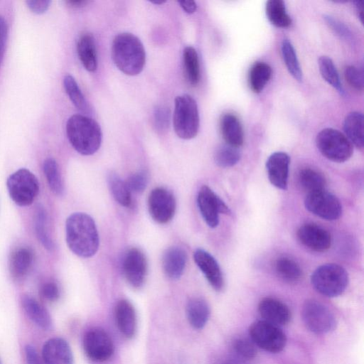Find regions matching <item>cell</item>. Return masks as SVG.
Masks as SVG:
<instances>
[{
  "instance_id": "obj_1",
  "label": "cell",
  "mask_w": 364,
  "mask_h": 364,
  "mask_svg": "<svg viewBox=\"0 0 364 364\" xmlns=\"http://www.w3.org/2000/svg\"><path fill=\"white\" fill-rule=\"evenodd\" d=\"M66 242L70 250L81 257L94 255L99 247V235L93 219L86 213H75L65 223Z\"/></svg>"
},
{
  "instance_id": "obj_2",
  "label": "cell",
  "mask_w": 364,
  "mask_h": 364,
  "mask_svg": "<svg viewBox=\"0 0 364 364\" xmlns=\"http://www.w3.org/2000/svg\"><path fill=\"white\" fill-rule=\"evenodd\" d=\"M112 58L118 69L130 76L139 74L146 62L141 41L130 33H119L114 37L112 44Z\"/></svg>"
},
{
  "instance_id": "obj_3",
  "label": "cell",
  "mask_w": 364,
  "mask_h": 364,
  "mask_svg": "<svg viewBox=\"0 0 364 364\" xmlns=\"http://www.w3.org/2000/svg\"><path fill=\"white\" fill-rule=\"evenodd\" d=\"M66 134L72 146L82 155H92L100 148L102 131L93 119L82 114H73L66 124Z\"/></svg>"
},
{
  "instance_id": "obj_4",
  "label": "cell",
  "mask_w": 364,
  "mask_h": 364,
  "mask_svg": "<svg viewBox=\"0 0 364 364\" xmlns=\"http://www.w3.org/2000/svg\"><path fill=\"white\" fill-rule=\"evenodd\" d=\"M173 123L179 138L191 139L197 135L200 124L199 112L196 100L189 95L176 97Z\"/></svg>"
},
{
  "instance_id": "obj_5",
  "label": "cell",
  "mask_w": 364,
  "mask_h": 364,
  "mask_svg": "<svg viewBox=\"0 0 364 364\" xmlns=\"http://www.w3.org/2000/svg\"><path fill=\"white\" fill-rule=\"evenodd\" d=\"M311 282L319 294L327 297H336L345 291L349 279L343 267L331 263L318 267L312 274Z\"/></svg>"
},
{
  "instance_id": "obj_6",
  "label": "cell",
  "mask_w": 364,
  "mask_h": 364,
  "mask_svg": "<svg viewBox=\"0 0 364 364\" xmlns=\"http://www.w3.org/2000/svg\"><path fill=\"white\" fill-rule=\"evenodd\" d=\"M316 144L321 153L328 160L342 163L348 160L353 154V144L337 129L325 128L316 136Z\"/></svg>"
},
{
  "instance_id": "obj_7",
  "label": "cell",
  "mask_w": 364,
  "mask_h": 364,
  "mask_svg": "<svg viewBox=\"0 0 364 364\" xmlns=\"http://www.w3.org/2000/svg\"><path fill=\"white\" fill-rule=\"evenodd\" d=\"M6 186L11 198L19 206L32 204L39 192L38 178L26 168H20L11 174Z\"/></svg>"
},
{
  "instance_id": "obj_8",
  "label": "cell",
  "mask_w": 364,
  "mask_h": 364,
  "mask_svg": "<svg viewBox=\"0 0 364 364\" xmlns=\"http://www.w3.org/2000/svg\"><path fill=\"white\" fill-rule=\"evenodd\" d=\"M301 318L306 328L315 334L331 332L337 325L336 318L331 309L315 299H308L304 303Z\"/></svg>"
},
{
  "instance_id": "obj_9",
  "label": "cell",
  "mask_w": 364,
  "mask_h": 364,
  "mask_svg": "<svg viewBox=\"0 0 364 364\" xmlns=\"http://www.w3.org/2000/svg\"><path fill=\"white\" fill-rule=\"evenodd\" d=\"M248 332L255 346L265 351L277 353L286 346L287 336L281 328L264 320L253 322Z\"/></svg>"
},
{
  "instance_id": "obj_10",
  "label": "cell",
  "mask_w": 364,
  "mask_h": 364,
  "mask_svg": "<svg viewBox=\"0 0 364 364\" xmlns=\"http://www.w3.org/2000/svg\"><path fill=\"white\" fill-rule=\"evenodd\" d=\"M83 350L87 358L95 362L108 360L113 355V341L106 331L100 327L89 329L82 339Z\"/></svg>"
},
{
  "instance_id": "obj_11",
  "label": "cell",
  "mask_w": 364,
  "mask_h": 364,
  "mask_svg": "<svg viewBox=\"0 0 364 364\" xmlns=\"http://www.w3.org/2000/svg\"><path fill=\"white\" fill-rule=\"evenodd\" d=\"M304 205L309 212L326 220H337L342 214L340 200L325 190L308 193Z\"/></svg>"
},
{
  "instance_id": "obj_12",
  "label": "cell",
  "mask_w": 364,
  "mask_h": 364,
  "mask_svg": "<svg viewBox=\"0 0 364 364\" xmlns=\"http://www.w3.org/2000/svg\"><path fill=\"white\" fill-rule=\"evenodd\" d=\"M148 207L151 218L156 222L164 224L170 221L174 215L176 199L168 190L161 187L156 188L149 196Z\"/></svg>"
},
{
  "instance_id": "obj_13",
  "label": "cell",
  "mask_w": 364,
  "mask_h": 364,
  "mask_svg": "<svg viewBox=\"0 0 364 364\" xmlns=\"http://www.w3.org/2000/svg\"><path fill=\"white\" fill-rule=\"evenodd\" d=\"M197 203L206 224L213 228L218 225L220 213H230L227 205L207 186L200 188L198 194Z\"/></svg>"
},
{
  "instance_id": "obj_14",
  "label": "cell",
  "mask_w": 364,
  "mask_h": 364,
  "mask_svg": "<svg viewBox=\"0 0 364 364\" xmlns=\"http://www.w3.org/2000/svg\"><path fill=\"white\" fill-rule=\"evenodd\" d=\"M122 271L131 286L134 288L141 287L147 272V262L144 253L134 247L127 250L122 259Z\"/></svg>"
},
{
  "instance_id": "obj_15",
  "label": "cell",
  "mask_w": 364,
  "mask_h": 364,
  "mask_svg": "<svg viewBox=\"0 0 364 364\" xmlns=\"http://www.w3.org/2000/svg\"><path fill=\"white\" fill-rule=\"evenodd\" d=\"M297 237L302 245L316 252H324L331 245L330 233L322 227L313 223L301 226L297 231Z\"/></svg>"
},
{
  "instance_id": "obj_16",
  "label": "cell",
  "mask_w": 364,
  "mask_h": 364,
  "mask_svg": "<svg viewBox=\"0 0 364 364\" xmlns=\"http://www.w3.org/2000/svg\"><path fill=\"white\" fill-rule=\"evenodd\" d=\"M290 158L283 151L272 154L267 160L266 168L271 183L282 190L287 188Z\"/></svg>"
},
{
  "instance_id": "obj_17",
  "label": "cell",
  "mask_w": 364,
  "mask_h": 364,
  "mask_svg": "<svg viewBox=\"0 0 364 364\" xmlns=\"http://www.w3.org/2000/svg\"><path fill=\"white\" fill-rule=\"evenodd\" d=\"M258 311L264 321L279 327L289 323L291 318L289 307L280 300L271 297L259 301Z\"/></svg>"
},
{
  "instance_id": "obj_18",
  "label": "cell",
  "mask_w": 364,
  "mask_h": 364,
  "mask_svg": "<svg viewBox=\"0 0 364 364\" xmlns=\"http://www.w3.org/2000/svg\"><path fill=\"white\" fill-rule=\"evenodd\" d=\"M193 259L210 286L215 291H221L224 287V280L216 259L209 252L201 249L195 251Z\"/></svg>"
},
{
  "instance_id": "obj_19",
  "label": "cell",
  "mask_w": 364,
  "mask_h": 364,
  "mask_svg": "<svg viewBox=\"0 0 364 364\" xmlns=\"http://www.w3.org/2000/svg\"><path fill=\"white\" fill-rule=\"evenodd\" d=\"M45 364H73V355L69 344L61 338L48 340L42 350Z\"/></svg>"
},
{
  "instance_id": "obj_20",
  "label": "cell",
  "mask_w": 364,
  "mask_h": 364,
  "mask_svg": "<svg viewBox=\"0 0 364 364\" xmlns=\"http://www.w3.org/2000/svg\"><path fill=\"white\" fill-rule=\"evenodd\" d=\"M116 325L127 338L134 336L136 331V316L134 306L126 299L118 301L114 307Z\"/></svg>"
},
{
  "instance_id": "obj_21",
  "label": "cell",
  "mask_w": 364,
  "mask_h": 364,
  "mask_svg": "<svg viewBox=\"0 0 364 364\" xmlns=\"http://www.w3.org/2000/svg\"><path fill=\"white\" fill-rule=\"evenodd\" d=\"M187 261L186 251L179 247H171L164 254L162 266L165 274L171 279H178L183 274Z\"/></svg>"
},
{
  "instance_id": "obj_22",
  "label": "cell",
  "mask_w": 364,
  "mask_h": 364,
  "mask_svg": "<svg viewBox=\"0 0 364 364\" xmlns=\"http://www.w3.org/2000/svg\"><path fill=\"white\" fill-rule=\"evenodd\" d=\"M220 127L226 144L239 147L244 142V132L240 119L233 114L226 113L220 119Z\"/></svg>"
},
{
  "instance_id": "obj_23",
  "label": "cell",
  "mask_w": 364,
  "mask_h": 364,
  "mask_svg": "<svg viewBox=\"0 0 364 364\" xmlns=\"http://www.w3.org/2000/svg\"><path fill=\"white\" fill-rule=\"evenodd\" d=\"M77 53L84 68L89 72L97 68V50L95 38L90 33H82L77 43Z\"/></svg>"
},
{
  "instance_id": "obj_24",
  "label": "cell",
  "mask_w": 364,
  "mask_h": 364,
  "mask_svg": "<svg viewBox=\"0 0 364 364\" xmlns=\"http://www.w3.org/2000/svg\"><path fill=\"white\" fill-rule=\"evenodd\" d=\"M23 308L30 318L38 326L43 330L51 328L53 323L50 315L46 309L30 295L22 297Z\"/></svg>"
},
{
  "instance_id": "obj_25",
  "label": "cell",
  "mask_w": 364,
  "mask_h": 364,
  "mask_svg": "<svg viewBox=\"0 0 364 364\" xmlns=\"http://www.w3.org/2000/svg\"><path fill=\"white\" fill-rule=\"evenodd\" d=\"M33 252L29 247H22L14 251L9 259V271L16 279L23 278L32 266Z\"/></svg>"
},
{
  "instance_id": "obj_26",
  "label": "cell",
  "mask_w": 364,
  "mask_h": 364,
  "mask_svg": "<svg viewBox=\"0 0 364 364\" xmlns=\"http://www.w3.org/2000/svg\"><path fill=\"white\" fill-rule=\"evenodd\" d=\"M210 307L207 301L199 297L191 299L186 305L189 323L196 329L203 328L210 317Z\"/></svg>"
},
{
  "instance_id": "obj_27",
  "label": "cell",
  "mask_w": 364,
  "mask_h": 364,
  "mask_svg": "<svg viewBox=\"0 0 364 364\" xmlns=\"http://www.w3.org/2000/svg\"><path fill=\"white\" fill-rule=\"evenodd\" d=\"M344 135L355 146L363 149V116L361 112H351L348 114L343 122Z\"/></svg>"
},
{
  "instance_id": "obj_28",
  "label": "cell",
  "mask_w": 364,
  "mask_h": 364,
  "mask_svg": "<svg viewBox=\"0 0 364 364\" xmlns=\"http://www.w3.org/2000/svg\"><path fill=\"white\" fill-rule=\"evenodd\" d=\"M183 64L186 80L193 86L197 85L200 79V70L198 55L193 47L187 46L183 49Z\"/></svg>"
},
{
  "instance_id": "obj_29",
  "label": "cell",
  "mask_w": 364,
  "mask_h": 364,
  "mask_svg": "<svg viewBox=\"0 0 364 364\" xmlns=\"http://www.w3.org/2000/svg\"><path fill=\"white\" fill-rule=\"evenodd\" d=\"M272 68L264 62H256L249 73V85L255 93L263 90L272 76Z\"/></svg>"
},
{
  "instance_id": "obj_30",
  "label": "cell",
  "mask_w": 364,
  "mask_h": 364,
  "mask_svg": "<svg viewBox=\"0 0 364 364\" xmlns=\"http://www.w3.org/2000/svg\"><path fill=\"white\" fill-rule=\"evenodd\" d=\"M298 179L302 189L308 193L323 191L325 188V177L316 170L303 168L299 173Z\"/></svg>"
},
{
  "instance_id": "obj_31",
  "label": "cell",
  "mask_w": 364,
  "mask_h": 364,
  "mask_svg": "<svg viewBox=\"0 0 364 364\" xmlns=\"http://www.w3.org/2000/svg\"><path fill=\"white\" fill-rule=\"evenodd\" d=\"M266 14L274 26L287 28L291 24V18L287 13L285 4L282 0H269L266 4Z\"/></svg>"
},
{
  "instance_id": "obj_32",
  "label": "cell",
  "mask_w": 364,
  "mask_h": 364,
  "mask_svg": "<svg viewBox=\"0 0 364 364\" xmlns=\"http://www.w3.org/2000/svg\"><path fill=\"white\" fill-rule=\"evenodd\" d=\"M281 52L289 73L296 80L301 82L303 75L296 51L291 43L287 38L282 41Z\"/></svg>"
},
{
  "instance_id": "obj_33",
  "label": "cell",
  "mask_w": 364,
  "mask_h": 364,
  "mask_svg": "<svg viewBox=\"0 0 364 364\" xmlns=\"http://www.w3.org/2000/svg\"><path fill=\"white\" fill-rule=\"evenodd\" d=\"M107 181L115 200L123 206L129 207L132 204V196L126 182L116 173H110L107 177Z\"/></svg>"
},
{
  "instance_id": "obj_34",
  "label": "cell",
  "mask_w": 364,
  "mask_h": 364,
  "mask_svg": "<svg viewBox=\"0 0 364 364\" xmlns=\"http://www.w3.org/2000/svg\"><path fill=\"white\" fill-rule=\"evenodd\" d=\"M318 64L322 77L341 95H344V90L333 60L323 55L318 58Z\"/></svg>"
},
{
  "instance_id": "obj_35",
  "label": "cell",
  "mask_w": 364,
  "mask_h": 364,
  "mask_svg": "<svg viewBox=\"0 0 364 364\" xmlns=\"http://www.w3.org/2000/svg\"><path fill=\"white\" fill-rule=\"evenodd\" d=\"M43 169L50 190L56 195H62L64 186L55 160L52 158L46 159L43 163Z\"/></svg>"
},
{
  "instance_id": "obj_36",
  "label": "cell",
  "mask_w": 364,
  "mask_h": 364,
  "mask_svg": "<svg viewBox=\"0 0 364 364\" xmlns=\"http://www.w3.org/2000/svg\"><path fill=\"white\" fill-rule=\"evenodd\" d=\"M275 269L277 274L288 282H296L302 276V272L299 264L288 257L279 258L275 263Z\"/></svg>"
},
{
  "instance_id": "obj_37",
  "label": "cell",
  "mask_w": 364,
  "mask_h": 364,
  "mask_svg": "<svg viewBox=\"0 0 364 364\" xmlns=\"http://www.w3.org/2000/svg\"><path fill=\"white\" fill-rule=\"evenodd\" d=\"M241 158L240 151L237 147L228 144L219 146L214 154L215 164L222 168H229L237 164Z\"/></svg>"
},
{
  "instance_id": "obj_38",
  "label": "cell",
  "mask_w": 364,
  "mask_h": 364,
  "mask_svg": "<svg viewBox=\"0 0 364 364\" xmlns=\"http://www.w3.org/2000/svg\"><path fill=\"white\" fill-rule=\"evenodd\" d=\"M231 348L233 355L247 361L254 359L257 355V348L250 337L238 336L231 342Z\"/></svg>"
},
{
  "instance_id": "obj_39",
  "label": "cell",
  "mask_w": 364,
  "mask_h": 364,
  "mask_svg": "<svg viewBox=\"0 0 364 364\" xmlns=\"http://www.w3.org/2000/svg\"><path fill=\"white\" fill-rule=\"evenodd\" d=\"M36 208L35 230L37 237L45 248L51 250L54 247V245L48 230L46 213L41 205Z\"/></svg>"
},
{
  "instance_id": "obj_40",
  "label": "cell",
  "mask_w": 364,
  "mask_h": 364,
  "mask_svg": "<svg viewBox=\"0 0 364 364\" xmlns=\"http://www.w3.org/2000/svg\"><path fill=\"white\" fill-rule=\"evenodd\" d=\"M63 85L73 104L78 109L85 111L87 109V104L75 78L70 75H65L63 79Z\"/></svg>"
},
{
  "instance_id": "obj_41",
  "label": "cell",
  "mask_w": 364,
  "mask_h": 364,
  "mask_svg": "<svg viewBox=\"0 0 364 364\" xmlns=\"http://www.w3.org/2000/svg\"><path fill=\"white\" fill-rule=\"evenodd\" d=\"M171 111L168 107L159 105L154 108L153 113L154 125L156 129L162 133L166 132L170 124Z\"/></svg>"
},
{
  "instance_id": "obj_42",
  "label": "cell",
  "mask_w": 364,
  "mask_h": 364,
  "mask_svg": "<svg viewBox=\"0 0 364 364\" xmlns=\"http://www.w3.org/2000/svg\"><path fill=\"white\" fill-rule=\"evenodd\" d=\"M148 181L146 171H139L129 176L125 182L131 192L141 193L146 188Z\"/></svg>"
},
{
  "instance_id": "obj_43",
  "label": "cell",
  "mask_w": 364,
  "mask_h": 364,
  "mask_svg": "<svg viewBox=\"0 0 364 364\" xmlns=\"http://www.w3.org/2000/svg\"><path fill=\"white\" fill-rule=\"evenodd\" d=\"M344 77L352 87L359 91L363 90V72L362 69L353 65H348L344 70Z\"/></svg>"
},
{
  "instance_id": "obj_44",
  "label": "cell",
  "mask_w": 364,
  "mask_h": 364,
  "mask_svg": "<svg viewBox=\"0 0 364 364\" xmlns=\"http://www.w3.org/2000/svg\"><path fill=\"white\" fill-rule=\"evenodd\" d=\"M323 18L336 35L346 40L352 39V33L344 23L329 15H324Z\"/></svg>"
},
{
  "instance_id": "obj_45",
  "label": "cell",
  "mask_w": 364,
  "mask_h": 364,
  "mask_svg": "<svg viewBox=\"0 0 364 364\" xmlns=\"http://www.w3.org/2000/svg\"><path fill=\"white\" fill-rule=\"evenodd\" d=\"M42 296L49 301H55L60 297V289L53 282L45 283L41 289Z\"/></svg>"
},
{
  "instance_id": "obj_46",
  "label": "cell",
  "mask_w": 364,
  "mask_h": 364,
  "mask_svg": "<svg viewBox=\"0 0 364 364\" xmlns=\"http://www.w3.org/2000/svg\"><path fill=\"white\" fill-rule=\"evenodd\" d=\"M8 37V26L4 18L0 15V67L2 63Z\"/></svg>"
},
{
  "instance_id": "obj_47",
  "label": "cell",
  "mask_w": 364,
  "mask_h": 364,
  "mask_svg": "<svg viewBox=\"0 0 364 364\" xmlns=\"http://www.w3.org/2000/svg\"><path fill=\"white\" fill-rule=\"evenodd\" d=\"M29 9L36 14L45 13L49 8L50 1L48 0H28L26 1Z\"/></svg>"
},
{
  "instance_id": "obj_48",
  "label": "cell",
  "mask_w": 364,
  "mask_h": 364,
  "mask_svg": "<svg viewBox=\"0 0 364 364\" xmlns=\"http://www.w3.org/2000/svg\"><path fill=\"white\" fill-rule=\"evenodd\" d=\"M27 364H45L33 346L28 345L25 348Z\"/></svg>"
},
{
  "instance_id": "obj_49",
  "label": "cell",
  "mask_w": 364,
  "mask_h": 364,
  "mask_svg": "<svg viewBox=\"0 0 364 364\" xmlns=\"http://www.w3.org/2000/svg\"><path fill=\"white\" fill-rule=\"evenodd\" d=\"M178 4L182 9L189 14L194 13L197 9V5L193 1H179Z\"/></svg>"
},
{
  "instance_id": "obj_50",
  "label": "cell",
  "mask_w": 364,
  "mask_h": 364,
  "mask_svg": "<svg viewBox=\"0 0 364 364\" xmlns=\"http://www.w3.org/2000/svg\"><path fill=\"white\" fill-rule=\"evenodd\" d=\"M354 7L355 11L357 13L358 17L359 18L361 23H363V2L360 1H356L353 2Z\"/></svg>"
},
{
  "instance_id": "obj_51",
  "label": "cell",
  "mask_w": 364,
  "mask_h": 364,
  "mask_svg": "<svg viewBox=\"0 0 364 364\" xmlns=\"http://www.w3.org/2000/svg\"><path fill=\"white\" fill-rule=\"evenodd\" d=\"M220 364H244V361L233 355L224 358Z\"/></svg>"
},
{
  "instance_id": "obj_52",
  "label": "cell",
  "mask_w": 364,
  "mask_h": 364,
  "mask_svg": "<svg viewBox=\"0 0 364 364\" xmlns=\"http://www.w3.org/2000/svg\"><path fill=\"white\" fill-rule=\"evenodd\" d=\"M66 3L71 7L80 8L85 6L88 1L85 0H68L66 1Z\"/></svg>"
},
{
  "instance_id": "obj_53",
  "label": "cell",
  "mask_w": 364,
  "mask_h": 364,
  "mask_svg": "<svg viewBox=\"0 0 364 364\" xmlns=\"http://www.w3.org/2000/svg\"><path fill=\"white\" fill-rule=\"evenodd\" d=\"M152 3L154 4H163L164 3H165V1H154Z\"/></svg>"
},
{
  "instance_id": "obj_54",
  "label": "cell",
  "mask_w": 364,
  "mask_h": 364,
  "mask_svg": "<svg viewBox=\"0 0 364 364\" xmlns=\"http://www.w3.org/2000/svg\"><path fill=\"white\" fill-rule=\"evenodd\" d=\"M0 364H2L1 359H0Z\"/></svg>"
}]
</instances>
